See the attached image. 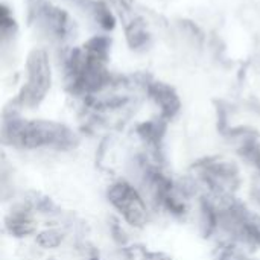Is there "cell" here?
I'll return each mask as SVG.
<instances>
[{
  "mask_svg": "<svg viewBox=\"0 0 260 260\" xmlns=\"http://www.w3.org/2000/svg\"><path fill=\"white\" fill-rule=\"evenodd\" d=\"M50 85V66L43 50H34L27 61V84L23 90V99L29 104L38 102Z\"/></svg>",
  "mask_w": 260,
  "mask_h": 260,
  "instance_id": "cell-1",
  "label": "cell"
}]
</instances>
